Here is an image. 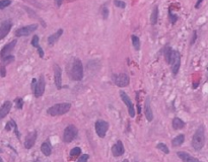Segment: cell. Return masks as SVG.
I'll return each mask as SVG.
<instances>
[{"instance_id":"cell-17","label":"cell","mask_w":208,"mask_h":162,"mask_svg":"<svg viewBox=\"0 0 208 162\" xmlns=\"http://www.w3.org/2000/svg\"><path fill=\"white\" fill-rule=\"evenodd\" d=\"M11 106H12V103L9 101H5L1 106H0V120L5 118V117L8 115L10 109H11Z\"/></svg>"},{"instance_id":"cell-3","label":"cell","mask_w":208,"mask_h":162,"mask_svg":"<svg viewBox=\"0 0 208 162\" xmlns=\"http://www.w3.org/2000/svg\"><path fill=\"white\" fill-rule=\"evenodd\" d=\"M70 77L74 81H80L83 78V66L79 59H75L72 63Z\"/></svg>"},{"instance_id":"cell-37","label":"cell","mask_w":208,"mask_h":162,"mask_svg":"<svg viewBox=\"0 0 208 162\" xmlns=\"http://www.w3.org/2000/svg\"><path fill=\"white\" fill-rule=\"evenodd\" d=\"M196 40H197V32H196V30H194V32H193V37H192V40H191V43H190V44L193 45L194 43L196 42Z\"/></svg>"},{"instance_id":"cell-16","label":"cell","mask_w":208,"mask_h":162,"mask_svg":"<svg viewBox=\"0 0 208 162\" xmlns=\"http://www.w3.org/2000/svg\"><path fill=\"white\" fill-rule=\"evenodd\" d=\"M36 140H37V132L36 131H34V132L30 133L29 135L26 137L25 147L27 148V149H31V148L35 145V143H36Z\"/></svg>"},{"instance_id":"cell-25","label":"cell","mask_w":208,"mask_h":162,"mask_svg":"<svg viewBox=\"0 0 208 162\" xmlns=\"http://www.w3.org/2000/svg\"><path fill=\"white\" fill-rule=\"evenodd\" d=\"M131 40H132V45H133L134 49L138 51L140 49V40H139V38H138L137 36H135V34H133V36L131 37Z\"/></svg>"},{"instance_id":"cell-29","label":"cell","mask_w":208,"mask_h":162,"mask_svg":"<svg viewBox=\"0 0 208 162\" xmlns=\"http://www.w3.org/2000/svg\"><path fill=\"white\" fill-rule=\"evenodd\" d=\"M169 22H171L172 25H175L176 22L178 20V15L174 14L171 9H169Z\"/></svg>"},{"instance_id":"cell-38","label":"cell","mask_w":208,"mask_h":162,"mask_svg":"<svg viewBox=\"0 0 208 162\" xmlns=\"http://www.w3.org/2000/svg\"><path fill=\"white\" fill-rule=\"evenodd\" d=\"M37 50H38V53H39V56H40V58H44V51H43V49L39 46L37 48Z\"/></svg>"},{"instance_id":"cell-42","label":"cell","mask_w":208,"mask_h":162,"mask_svg":"<svg viewBox=\"0 0 208 162\" xmlns=\"http://www.w3.org/2000/svg\"><path fill=\"white\" fill-rule=\"evenodd\" d=\"M0 162H3V160H2V158L0 157Z\"/></svg>"},{"instance_id":"cell-27","label":"cell","mask_w":208,"mask_h":162,"mask_svg":"<svg viewBox=\"0 0 208 162\" xmlns=\"http://www.w3.org/2000/svg\"><path fill=\"white\" fill-rule=\"evenodd\" d=\"M2 63H3V65H5L6 64H9V63H11V62H13L14 61V56H12V55H8V56H6V57H4V58H2Z\"/></svg>"},{"instance_id":"cell-40","label":"cell","mask_w":208,"mask_h":162,"mask_svg":"<svg viewBox=\"0 0 208 162\" xmlns=\"http://www.w3.org/2000/svg\"><path fill=\"white\" fill-rule=\"evenodd\" d=\"M202 2H203V0H197V2H196V4H195V8L198 9L200 7V5H201V3H202Z\"/></svg>"},{"instance_id":"cell-8","label":"cell","mask_w":208,"mask_h":162,"mask_svg":"<svg viewBox=\"0 0 208 162\" xmlns=\"http://www.w3.org/2000/svg\"><path fill=\"white\" fill-rule=\"evenodd\" d=\"M120 96H121V99H122V101L125 103V105L127 106L128 113H129V116L131 117V118H134V117H135V109H134L133 102L131 101V99L129 98V96H128L126 94V92H124V91H120Z\"/></svg>"},{"instance_id":"cell-5","label":"cell","mask_w":208,"mask_h":162,"mask_svg":"<svg viewBox=\"0 0 208 162\" xmlns=\"http://www.w3.org/2000/svg\"><path fill=\"white\" fill-rule=\"evenodd\" d=\"M95 128H96V135H98L100 138H105L106 134L109 130V123L106 122V121L99 120V121H96L95 124Z\"/></svg>"},{"instance_id":"cell-6","label":"cell","mask_w":208,"mask_h":162,"mask_svg":"<svg viewBox=\"0 0 208 162\" xmlns=\"http://www.w3.org/2000/svg\"><path fill=\"white\" fill-rule=\"evenodd\" d=\"M113 81L119 87H126V86L129 85L130 79L127 74L120 73L117 75H113Z\"/></svg>"},{"instance_id":"cell-10","label":"cell","mask_w":208,"mask_h":162,"mask_svg":"<svg viewBox=\"0 0 208 162\" xmlns=\"http://www.w3.org/2000/svg\"><path fill=\"white\" fill-rule=\"evenodd\" d=\"M11 27H12L11 20H4V22H0V41L7 36L10 30H11Z\"/></svg>"},{"instance_id":"cell-15","label":"cell","mask_w":208,"mask_h":162,"mask_svg":"<svg viewBox=\"0 0 208 162\" xmlns=\"http://www.w3.org/2000/svg\"><path fill=\"white\" fill-rule=\"evenodd\" d=\"M144 113H145V118L148 121V122H151L153 120V113H152L151 106H150V98L146 97L145 99V103H144Z\"/></svg>"},{"instance_id":"cell-33","label":"cell","mask_w":208,"mask_h":162,"mask_svg":"<svg viewBox=\"0 0 208 162\" xmlns=\"http://www.w3.org/2000/svg\"><path fill=\"white\" fill-rule=\"evenodd\" d=\"M102 14H103V17L104 19H107L109 17V9L107 6H104L103 9H102Z\"/></svg>"},{"instance_id":"cell-19","label":"cell","mask_w":208,"mask_h":162,"mask_svg":"<svg viewBox=\"0 0 208 162\" xmlns=\"http://www.w3.org/2000/svg\"><path fill=\"white\" fill-rule=\"evenodd\" d=\"M177 155L180 157V159H182L183 162H200L197 158L191 156L189 153H186V152H178Z\"/></svg>"},{"instance_id":"cell-11","label":"cell","mask_w":208,"mask_h":162,"mask_svg":"<svg viewBox=\"0 0 208 162\" xmlns=\"http://www.w3.org/2000/svg\"><path fill=\"white\" fill-rule=\"evenodd\" d=\"M45 86H46V82H45L44 75H41V76L39 77V80L37 81L36 89H35V91H34V94L36 97H40V96H42L44 94Z\"/></svg>"},{"instance_id":"cell-12","label":"cell","mask_w":208,"mask_h":162,"mask_svg":"<svg viewBox=\"0 0 208 162\" xmlns=\"http://www.w3.org/2000/svg\"><path fill=\"white\" fill-rule=\"evenodd\" d=\"M54 82L57 89L62 88V70L57 64L54 66Z\"/></svg>"},{"instance_id":"cell-24","label":"cell","mask_w":208,"mask_h":162,"mask_svg":"<svg viewBox=\"0 0 208 162\" xmlns=\"http://www.w3.org/2000/svg\"><path fill=\"white\" fill-rule=\"evenodd\" d=\"M157 19H158V7L157 6H154L153 9H152V12H151L150 23L152 26H155L157 23Z\"/></svg>"},{"instance_id":"cell-18","label":"cell","mask_w":208,"mask_h":162,"mask_svg":"<svg viewBox=\"0 0 208 162\" xmlns=\"http://www.w3.org/2000/svg\"><path fill=\"white\" fill-rule=\"evenodd\" d=\"M62 34H63V30L59 29L55 34H51V36L48 37V45H49V46H53V45L56 43L59 39H60V37L62 36Z\"/></svg>"},{"instance_id":"cell-1","label":"cell","mask_w":208,"mask_h":162,"mask_svg":"<svg viewBox=\"0 0 208 162\" xmlns=\"http://www.w3.org/2000/svg\"><path fill=\"white\" fill-rule=\"evenodd\" d=\"M204 144H205V132H204V127L200 126L192 138V147L196 151H199L204 147Z\"/></svg>"},{"instance_id":"cell-14","label":"cell","mask_w":208,"mask_h":162,"mask_svg":"<svg viewBox=\"0 0 208 162\" xmlns=\"http://www.w3.org/2000/svg\"><path fill=\"white\" fill-rule=\"evenodd\" d=\"M124 152H125V148H124L122 141H118L115 145H113V147H112L113 156L120 157V156H122V155L124 154Z\"/></svg>"},{"instance_id":"cell-34","label":"cell","mask_w":208,"mask_h":162,"mask_svg":"<svg viewBox=\"0 0 208 162\" xmlns=\"http://www.w3.org/2000/svg\"><path fill=\"white\" fill-rule=\"evenodd\" d=\"M15 103H16V108H17V109H22V105H23V101H22V98L17 97V98L15 99Z\"/></svg>"},{"instance_id":"cell-36","label":"cell","mask_w":208,"mask_h":162,"mask_svg":"<svg viewBox=\"0 0 208 162\" xmlns=\"http://www.w3.org/2000/svg\"><path fill=\"white\" fill-rule=\"evenodd\" d=\"M5 75H6L5 66L4 65H2V66L0 67V77H5Z\"/></svg>"},{"instance_id":"cell-31","label":"cell","mask_w":208,"mask_h":162,"mask_svg":"<svg viewBox=\"0 0 208 162\" xmlns=\"http://www.w3.org/2000/svg\"><path fill=\"white\" fill-rule=\"evenodd\" d=\"M114 4H115L117 7L122 8V9L126 7V3L124 1H121V0H114Z\"/></svg>"},{"instance_id":"cell-4","label":"cell","mask_w":208,"mask_h":162,"mask_svg":"<svg viewBox=\"0 0 208 162\" xmlns=\"http://www.w3.org/2000/svg\"><path fill=\"white\" fill-rule=\"evenodd\" d=\"M78 130L74 125H69L64 130L63 133V141L65 143H70L72 142L76 137H77Z\"/></svg>"},{"instance_id":"cell-2","label":"cell","mask_w":208,"mask_h":162,"mask_svg":"<svg viewBox=\"0 0 208 162\" xmlns=\"http://www.w3.org/2000/svg\"><path fill=\"white\" fill-rule=\"evenodd\" d=\"M71 109V103L69 102H62V103H57L51 108L48 109L47 113L52 117H58L67 113Z\"/></svg>"},{"instance_id":"cell-21","label":"cell","mask_w":208,"mask_h":162,"mask_svg":"<svg viewBox=\"0 0 208 162\" xmlns=\"http://www.w3.org/2000/svg\"><path fill=\"white\" fill-rule=\"evenodd\" d=\"M173 53H174V50L172 49L171 47H165L164 50V55H165V59L166 61L168 64H171L172 61V57H173Z\"/></svg>"},{"instance_id":"cell-30","label":"cell","mask_w":208,"mask_h":162,"mask_svg":"<svg viewBox=\"0 0 208 162\" xmlns=\"http://www.w3.org/2000/svg\"><path fill=\"white\" fill-rule=\"evenodd\" d=\"M11 4V0H0V9L6 8Z\"/></svg>"},{"instance_id":"cell-13","label":"cell","mask_w":208,"mask_h":162,"mask_svg":"<svg viewBox=\"0 0 208 162\" xmlns=\"http://www.w3.org/2000/svg\"><path fill=\"white\" fill-rule=\"evenodd\" d=\"M16 43H17V41L16 40H13V41H11L10 43H8V44H6L4 47L2 48V50L0 51V58H4V57H6V56H8V55L11 53V51L14 49V47H15V45H16Z\"/></svg>"},{"instance_id":"cell-26","label":"cell","mask_w":208,"mask_h":162,"mask_svg":"<svg viewBox=\"0 0 208 162\" xmlns=\"http://www.w3.org/2000/svg\"><path fill=\"white\" fill-rule=\"evenodd\" d=\"M157 148L158 150L162 151V152L165 153V154H169V150L168 146H166L165 144H164V143H158L157 145Z\"/></svg>"},{"instance_id":"cell-39","label":"cell","mask_w":208,"mask_h":162,"mask_svg":"<svg viewBox=\"0 0 208 162\" xmlns=\"http://www.w3.org/2000/svg\"><path fill=\"white\" fill-rule=\"evenodd\" d=\"M64 0H55V4H56L57 7H61L62 3H63Z\"/></svg>"},{"instance_id":"cell-41","label":"cell","mask_w":208,"mask_h":162,"mask_svg":"<svg viewBox=\"0 0 208 162\" xmlns=\"http://www.w3.org/2000/svg\"><path fill=\"white\" fill-rule=\"evenodd\" d=\"M123 162H129V161H128V159H124Z\"/></svg>"},{"instance_id":"cell-23","label":"cell","mask_w":208,"mask_h":162,"mask_svg":"<svg viewBox=\"0 0 208 162\" xmlns=\"http://www.w3.org/2000/svg\"><path fill=\"white\" fill-rule=\"evenodd\" d=\"M184 141H185V136L183 135V134H180L177 137H175L174 139L172 141V145L174 147H179L181 146L182 144L184 143Z\"/></svg>"},{"instance_id":"cell-28","label":"cell","mask_w":208,"mask_h":162,"mask_svg":"<svg viewBox=\"0 0 208 162\" xmlns=\"http://www.w3.org/2000/svg\"><path fill=\"white\" fill-rule=\"evenodd\" d=\"M81 153V149L79 147H74L73 149L70 151V156L71 157H77Z\"/></svg>"},{"instance_id":"cell-7","label":"cell","mask_w":208,"mask_h":162,"mask_svg":"<svg viewBox=\"0 0 208 162\" xmlns=\"http://www.w3.org/2000/svg\"><path fill=\"white\" fill-rule=\"evenodd\" d=\"M171 66L173 74H174V76H176L180 70V66H181V55H180L178 51H174V53H173Z\"/></svg>"},{"instance_id":"cell-35","label":"cell","mask_w":208,"mask_h":162,"mask_svg":"<svg viewBox=\"0 0 208 162\" xmlns=\"http://www.w3.org/2000/svg\"><path fill=\"white\" fill-rule=\"evenodd\" d=\"M88 158H89L88 154H83V155H81V156L78 158L77 162H88Z\"/></svg>"},{"instance_id":"cell-32","label":"cell","mask_w":208,"mask_h":162,"mask_svg":"<svg viewBox=\"0 0 208 162\" xmlns=\"http://www.w3.org/2000/svg\"><path fill=\"white\" fill-rule=\"evenodd\" d=\"M31 44H32V46L35 47V48L39 47L40 46V45H39V37H38V36H34L33 39H32V43H31Z\"/></svg>"},{"instance_id":"cell-20","label":"cell","mask_w":208,"mask_h":162,"mask_svg":"<svg viewBox=\"0 0 208 162\" xmlns=\"http://www.w3.org/2000/svg\"><path fill=\"white\" fill-rule=\"evenodd\" d=\"M185 122L182 121L180 118H175L172 122V126L175 130H182L185 128Z\"/></svg>"},{"instance_id":"cell-22","label":"cell","mask_w":208,"mask_h":162,"mask_svg":"<svg viewBox=\"0 0 208 162\" xmlns=\"http://www.w3.org/2000/svg\"><path fill=\"white\" fill-rule=\"evenodd\" d=\"M41 151L45 156H50L52 153V147L49 142H44L41 146Z\"/></svg>"},{"instance_id":"cell-43","label":"cell","mask_w":208,"mask_h":162,"mask_svg":"<svg viewBox=\"0 0 208 162\" xmlns=\"http://www.w3.org/2000/svg\"><path fill=\"white\" fill-rule=\"evenodd\" d=\"M0 152H2V149H1V148H0Z\"/></svg>"},{"instance_id":"cell-9","label":"cell","mask_w":208,"mask_h":162,"mask_svg":"<svg viewBox=\"0 0 208 162\" xmlns=\"http://www.w3.org/2000/svg\"><path fill=\"white\" fill-rule=\"evenodd\" d=\"M38 29V25L34 23V25H30L27 26H22L20 29L15 30V36L16 37H27L30 36L31 34L34 33L35 30Z\"/></svg>"}]
</instances>
